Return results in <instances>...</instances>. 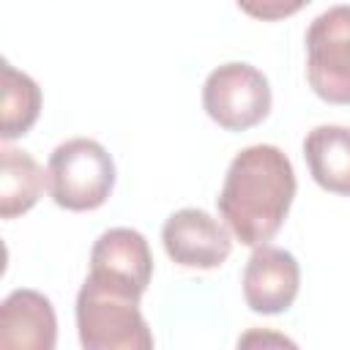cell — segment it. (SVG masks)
<instances>
[{"mask_svg":"<svg viewBox=\"0 0 350 350\" xmlns=\"http://www.w3.org/2000/svg\"><path fill=\"white\" fill-rule=\"evenodd\" d=\"M295 197V170L276 145H249L227 167L216 197L219 216L243 246L268 243Z\"/></svg>","mask_w":350,"mask_h":350,"instance_id":"obj_1","label":"cell"},{"mask_svg":"<svg viewBox=\"0 0 350 350\" xmlns=\"http://www.w3.org/2000/svg\"><path fill=\"white\" fill-rule=\"evenodd\" d=\"M301 287L298 260L279 246L260 243L243 268V298L257 314H282L293 306Z\"/></svg>","mask_w":350,"mask_h":350,"instance_id":"obj_7","label":"cell"},{"mask_svg":"<svg viewBox=\"0 0 350 350\" xmlns=\"http://www.w3.org/2000/svg\"><path fill=\"white\" fill-rule=\"evenodd\" d=\"M252 342H276V345H293L290 339H284V336H260V334H249V336H243L238 345H252Z\"/></svg>","mask_w":350,"mask_h":350,"instance_id":"obj_14","label":"cell"},{"mask_svg":"<svg viewBox=\"0 0 350 350\" xmlns=\"http://www.w3.org/2000/svg\"><path fill=\"white\" fill-rule=\"evenodd\" d=\"M46 180L55 205L66 211H96L112 194L115 161L101 142L74 137L52 150Z\"/></svg>","mask_w":350,"mask_h":350,"instance_id":"obj_3","label":"cell"},{"mask_svg":"<svg viewBox=\"0 0 350 350\" xmlns=\"http://www.w3.org/2000/svg\"><path fill=\"white\" fill-rule=\"evenodd\" d=\"M306 79L328 104H350V5H334L306 30Z\"/></svg>","mask_w":350,"mask_h":350,"instance_id":"obj_5","label":"cell"},{"mask_svg":"<svg viewBox=\"0 0 350 350\" xmlns=\"http://www.w3.org/2000/svg\"><path fill=\"white\" fill-rule=\"evenodd\" d=\"M202 107L224 131H246L271 112V85L249 63H224L202 85Z\"/></svg>","mask_w":350,"mask_h":350,"instance_id":"obj_4","label":"cell"},{"mask_svg":"<svg viewBox=\"0 0 350 350\" xmlns=\"http://www.w3.org/2000/svg\"><path fill=\"white\" fill-rule=\"evenodd\" d=\"M90 273L142 295L153 276V254L139 230L112 227L90 249Z\"/></svg>","mask_w":350,"mask_h":350,"instance_id":"obj_8","label":"cell"},{"mask_svg":"<svg viewBox=\"0 0 350 350\" xmlns=\"http://www.w3.org/2000/svg\"><path fill=\"white\" fill-rule=\"evenodd\" d=\"M44 186H49L46 172L30 153L11 145L0 150V216L3 219L27 213L44 194Z\"/></svg>","mask_w":350,"mask_h":350,"instance_id":"obj_11","label":"cell"},{"mask_svg":"<svg viewBox=\"0 0 350 350\" xmlns=\"http://www.w3.org/2000/svg\"><path fill=\"white\" fill-rule=\"evenodd\" d=\"M41 112V88L25 71L3 60V101H0V137L5 142L25 137Z\"/></svg>","mask_w":350,"mask_h":350,"instance_id":"obj_12","label":"cell"},{"mask_svg":"<svg viewBox=\"0 0 350 350\" xmlns=\"http://www.w3.org/2000/svg\"><path fill=\"white\" fill-rule=\"evenodd\" d=\"M161 243L172 262L211 271L224 265L232 252L230 227L202 208H180L161 227Z\"/></svg>","mask_w":350,"mask_h":350,"instance_id":"obj_6","label":"cell"},{"mask_svg":"<svg viewBox=\"0 0 350 350\" xmlns=\"http://www.w3.org/2000/svg\"><path fill=\"white\" fill-rule=\"evenodd\" d=\"M137 293L88 276L77 293V331L85 350H150L153 334L139 312Z\"/></svg>","mask_w":350,"mask_h":350,"instance_id":"obj_2","label":"cell"},{"mask_svg":"<svg viewBox=\"0 0 350 350\" xmlns=\"http://www.w3.org/2000/svg\"><path fill=\"white\" fill-rule=\"evenodd\" d=\"M238 8L260 22H279L287 19L293 14H298L301 8H306L312 0H235Z\"/></svg>","mask_w":350,"mask_h":350,"instance_id":"obj_13","label":"cell"},{"mask_svg":"<svg viewBox=\"0 0 350 350\" xmlns=\"http://www.w3.org/2000/svg\"><path fill=\"white\" fill-rule=\"evenodd\" d=\"M57 342V317L52 301L38 290H14L0 304V347L52 350Z\"/></svg>","mask_w":350,"mask_h":350,"instance_id":"obj_9","label":"cell"},{"mask_svg":"<svg viewBox=\"0 0 350 350\" xmlns=\"http://www.w3.org/2000/svg\"><path fill=\"white\" fill-rule=\"evenodd\" d=\"M304 159L320 189L350 197V129L347 126L312 129L304 139Z\"/></svg>","mask_w":350,"mask_h":350,"instance_id":"obj_10","label":"cell"}]
</instances>
